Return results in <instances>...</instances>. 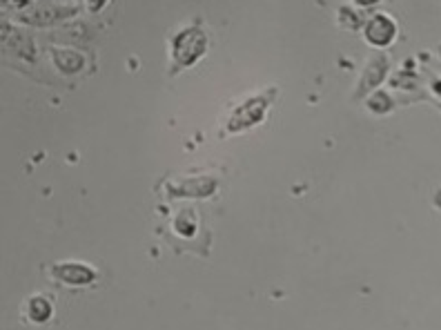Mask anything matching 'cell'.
<instances>
[{
	"mask_svg": "<svg viewBox=\"0 0 441 330\" xmlns=\"http://www.w3.org/2000/svg\"><path fill=\"white\" fill-rule=\"evenodd\" d=\"M395 22H392L388 16H377L370 20V25L365 29V39L372 45H388L392 39H395Z\"/></svg>",
	"mask_w": 441,
	"mask_h": 330,
	"instance_id": "6da1fadb",
	"label": "cell"
},
{
	"mask_svg": "<svg viewBox=\"0 0 441 330\" xmlns=\"http://www.w3.org/2000/svg\"><path fill=\"white\" fill-rule=\"evenodd\" d=\"M31 308H29V315H31V319L34 322H45L49 315H52V305H49L45 299H34L31 303Z\"/></svg>",
	"mask_w": 441,
	"mask_h": 330,
	"instance_id": "7a4b0ae2",
	"label": "cell"
}]
</instances>
